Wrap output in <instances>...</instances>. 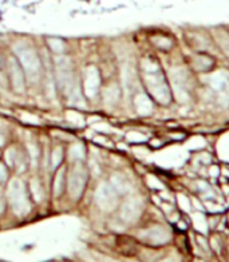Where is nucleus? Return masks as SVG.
I'll return each mask as SVG.
<instances>
[{"mask_svg":"<svg viewBox=\"0 0 229 262\" xmlns=\"http://www.w3.org/2000/svg\"><path fill=\"white\" fill-rule=\"evenodd\" d=\"M137 71L143 91L149 95L156 106L169 107L173 103L174 94L172 83L157 56H142L137 66Z\"/></svg>","mask_w":229,"mask_h":262,"instance_id":"f257e3e1","label":"nucleus"},{"mask_svg":"<svg viewBox=\"0 0 229 262\" xmlns=\"http://www.w3.org/2000/svg\"><path fill=\"white\" fill-rule=\"evenodd\" d=\"M11 52L14 54L17 62L25 70L27 76L28 87L42 86L43 76H45V60L43 52L31 41L19 39L12 45Z\"/></svg>","mask_w":229,"mask_h":262,"instance_id":"f03ea898","label":"nucleus"},{"mask_svg":"<svg viewBox=\"0 0 229 262\" xmlns=\"http://www.w3.org/2000/svg\"><path fill=\"white\" fill-rule=\"evenodd\" d=\"M7 204L11 210L17 215H26L34 209L35 204L28 190L27 180L25 177L12 176L4 186Z\"/></svg>","mask_w":229,"mask_h":262,"instance_id":"7ed1b4c3","label":"nucleus"},{"mask_svg":"<svg viewBox=\"0 0 229 262\" xmlns=\"http://www.w3.org/2000/svg\"><path fill=\"white\" fill-rule=\"evenodd\" d=\"M67 163V162H66ZM91 170L87 162L67 163L66 196L73 204L84 200L87 189L90 186Z\"/></svg>","mask_w":229,"mask_h":262,"instance_id":"20e7f679","label":"nucleus"},{"mask_svg":"<svg viewBox=\"0 0 229 262\" xmlns=\"http://www.w3.org/2000/svg\"><path fill=\"white\" fill-rule=\"evenodd\" d=\"M2 159L10 167L14 176L25 177L31 170L30 158H28L25 143H19V142H12L11 143L10 142L3 148V157H2Z\"/></svg>","mask_w":229,"mask_h":262,"instance_id":"39448f33","label":"nucleus"},{"mask_svg":"<svg viewBox=\"0 0 229 262\" xmlns=\"http://www.w3.org/2000/svg\"><path fill=\"white\" fill-rule=\"evenodd\" d=\"M80 89L87 102H93L101 97V90L103 86V75L101 69L94 63H89L79 73Z\"/></svg>","mask_w":229,"mask_h":262,"instance_id":"423d86ee","label":"nucleus"},{"mask_svg":"<svg viewBox=\"0 0 229 262\" xmlns=\"http://www.w3.org/2000/svg\"><path fill=\"white\" fill-rule=\"evenodd\" d=\"M4 62H6V73H7V82L8 90L15 95L25 97L28 91V82L26 76L25 70L17 62V59L12 52H8L7 55H4Z\"/></svg>","mask_w":229,"mask_h":262,"instance_id":"0eeeda50","label":"nucleus"},{"mask_svg":"<svg viewBox=\"0 0 229 262\" xmlns=\"http://www.w3.org/2000/svg\"><path fill=\"white\" fill-rule=\"evenodd\" d=\"M122 196L111 185L110 181L101 180L93 189L94 205L102 211H113L119 206Z\"/></svg>","mask_w":229,"mask_h":262,"instance_id":"6e6552de","label":"nucleus"},{"mask_svg":"<svg viewBox=\"0 0 229 262\" xmlns=\"http://www.w3.org/2000/svg\"><path fill=\"white\" fill-rule=\"evenodd\" d=\"M185 64L195 75H204L216 71L219 60L212 52L192 51L185 56Z\"/></svg>","mask_w":229,"mask_h":262,"instance_id":"1a4fd4ad","label":"nucleus"},{"mask_svg":"<svg viewBox=\"0 0 229 262\" xmlns=\"http://www.w3.org/2000/svg\"><path fill=\"white\" fill-rule=\"evenodd\" d=\"M184 39L188 47L192 51H205L211 52V47H215L212 35L209 30L204 28H189L184 32Z\"/></svg>","mask_w":229,"mask_h":262,"instance_id":"9d476101","label":"nucleus"},{"mask_svg":"<svg viewBox=\"0 0 229 262\" xmlns=\"http://www.w3.org/2000/svg\"><path fill=\"white\" fill-rule=\"evenodd\" d=\"M67 182V163L62 165L59 169L51 172V180L49 183V191L51 200L60 201L66 196Z\"/></svg>","mask_w":229,"mask_h":262,"instance_id":"9b49d317","label":"nucleus"},{"mask_svg":"<svg viewBox=\"0 0 229 262\" xmlns=\"http://www.w3.org/2000/svg\"><path fill=\"white\" fill-rule=\"evenodd\" d=\"M148 41L153 49L163 54H170L177 47V40L173 35L165 31H153L148 35Z\"/></svg>","mask_w":229,"mask_h":262,"instance_id":"f8f14e48","label":"nucleus"},{"mask_svg":"<svg viewBox=\"0 0 229 262\" xmlns=\"http://www.w3.org/2000/svg\"><path fill=\"white\" fill-rule=\"evenodd\" d=\"M27 185L35 205L45 202L46 198L50 195L49 186H47V183H46L45 180H43L42 174H36V172H35V174H32L31 177H28Z\"/></svg>","mask_w":229,"mask_h":262,"instance_id":"ddd939ff","label":"nucleus"},{"mask_svg":"<svg viewBox=\"0 0 229 262\" xmlns=\"http://www.w3.org/2000/svg\"><path fill=\"white\" fill-rule=\"evenodd\" d=\"M66 147L63 142H55L52 143L51 148L47 152V159H46V166L50 170V172L55 171L60 166L66 163Z\"/></svg>","mask_w":229,"mask_h":262,"instance_id":"4468645a","label":"nucleus"},{"mask_svg":"<svg viewBox=\"0 0 229 262\" xmlns=\"http://www.w3.org/2000/svg\"><path fill=\"white\" fill-rule=\"evenodd\" d=\"M209 31L215 41L216 49L229 62V28L226 26H216Z\"/></svg>","mask_w":229,"mask_h":262,"instance_id":"2eb2a0df","label":"nucleus"},{"mask_svg":"<svg viewBox=\"0 0 229 262\" xmlns=\"http://www.w3.org/2000/svg\"><path fill=\"white\" fill-rule=\"evenodd\" d=\"M86 146L80 142H73L66 147V162H86Z\"/></svg>","mask_w":229,"mask_h":262,"instance_id":"dca6fc26","label":"nucleus"},{"mask_svg":"<svg viewBox=\"0 0 229 262\" xmlns=\"http://www.w3.org/2000/svg\"><path fill=\"white\" fill-rule=\"evenodd\" d=\"M51 56H62L67 55L66 41L59 38H50L47 39V47Z\"/></svg>","mask_w":229,"mask_h":262,"instance_id":"f3484780","label":"nucleus"},{"mask_svg":"<svg viewBox=\"0 0 229 262\" xmlns=\"http://www.w3.org/2000/svg\"><path fill=\"white\" fill-rule=\"evenodd\" d=\"M110 181V183L114 186V189L119 193V195L123 198L125 194H129V190H130V186H129V181L125 176H122L119 172H115L110 178H108Z\"/></svg>","mask_w":229,"mask_h":262,"instance_id":"a211bd4d","label":"nucleus"},{"mask_svg":"<svg viewBox=\"0 0 229 262\" xmlns=\"http://www.w3.org/2000/svg\"><path fill=\"white\" fill-rule=\"evenodd\" d=\"M12 176H14V174H12V171L10 170V167L6 165V162H4L3 159L0 158V185H2V186H6Z\"/></svg>","mask_w":229,"mask_h":262,"instance_id":"6ab92c4d","label":"nucleus"},{"mask_svg":"<svg viewBox=\"0 0 229 262\" xmlns=\"http://www.w3.org/2000/svg\"><path fill=\"white\" fill-rule=\"evenodd\" d=\"M176 245H177V248L180 249L181 252H189V241H188V237L184 233H181V234H178L176 237Z\"/></svg>","mask_w":229,"mask_h":262,"instance_id":"aec40b11","label":"nucleus"},{"mask_svg":"<svg viewBox=\"0 0 229 262\" xmlns=\"http://www.w3.org/2000/svg\"><path fill=\"white\" fill-rule=\"evenodd\" d=\"M8 204H7V196H6V190L4 186L0 185V215L7 210Z\"/></svg>","mask_w":229,"mask_h":262,"instance_id":"412c9836","label":"nucleus"},{"mask_svg":"<svg viewBox=\"0 0 229 262\" xmlns=\"http://www.w3.org/2000/svg\"><path fill=\"white\" fill-rule=\"evenodd\" d=\"M8 143H10V135H8L6 131L0 128V150H3Z\"/></svg>","mask_w":229,"mask_h":262,"instance_id":"4be33fe9","label":"nucleus"},{"mask_svg":"<svg viewBox=\"0 0 229 262\" xmlns=\"http://www.w3.org/2000/svg\"><path fill=\"white\" fill-rule=\"evenodd\" d=\"M225 220H226V224H228V226H229V210L226 211V215H225Z\"/></svg>","mask_w":229,"mask_h":262,"instance_id":"5701e85b","label":"nucleus"},{"mask_svg":"<svg viewBox=\"0 0 229 262\" xmlns=\"http://www.w3.org/2000/svg\"><path fill=\"white\" fill-rule=\"evenodd\" d=\"M228 28H229V27H228Z\"/></svg>","mask_w":229,"mask_h":262,"instance_id":"b1692460","label":"nucleus"}]
</instances>
